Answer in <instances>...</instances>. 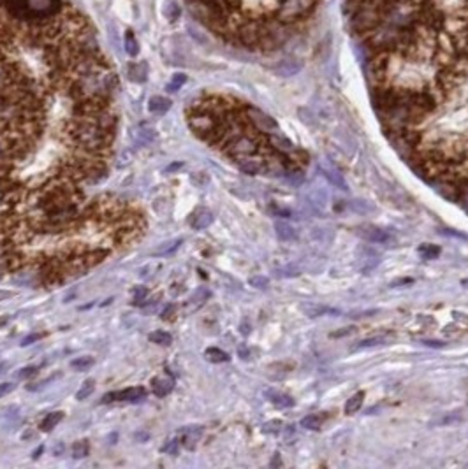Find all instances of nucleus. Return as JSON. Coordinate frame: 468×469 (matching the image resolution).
Here are the masks:
<instances>
[{
	"label": "nucleus",
	"instance_id": "obj_32",
	"mask_svg": "<svg viewBox=\"0 0 468 469\" xmlns=\"http://www.w3.org/2000/svg\"><path fill=\"white\" fill-rule=\"evenodd\" d=\"M178 445H180V441L169 439L168 443L162 447V452H168V454H176V452H178Z\"/></svg>",
	"mask_w": 468,
	"mask_h": 469
},
{
	"label": "nucleus",
	"instance_id": "obj_29",
	"mask_svg": "<svg viewBox=\"0 0 468 469\" xmlns=\"http://www.w3.org/2000/svg\"><path fill=\"white\" fill-rule=\"evenodd\" d=\"M208 297H209V292H208V290H206V288H199V290H197V292L192 295V299H190V304H196V303H197V304H203L204 301L208 299Z\"/></svg>",
	"mask_w": 468,
	"mask_h": 469
},
{
	"label": "nucleus",
	"instance_id": "obj_21",
	"mask_svg": "<svg viewBox=\"0 0 468 469\" xmlns=\"http://www.w3.org/2000/svg\"><path fill=\"white\" fill-rule=\"evenodd\" d=\"M93 357L86 355V357H78V359H74L73 362H71V367L76 369V371H86V369H90L93 365Z\"/></svg>",
	"mask_w": 468,
	"mask_h": 469
},
{
	"label": "nucleus",
	"instance_id": "obj_19",
	"mask_svg": "<svg viewBox=\"0 0 468 469\" xmlns=\"http://www.w3.org/2000/svg\"><path fill=\"white\" fill-rule=\"evenodd\" d=\"M204 357L209 360V362H215V364L227 362V360H229V355L224 352V350H220V348H208L204 352Z\"/></svg>",
	"mask_w": 468,
	"mask_h": 469
},
{
	"label": "nucleus",
	"instance_id": "obj_8",
	"mask_svg": "<svg viewBox=\"0 0 468 469\" xmlns=\"http://www.w3.org/2000/svg\"><path fill=\"white\" fill-rule=\"evenodd\" d=\"M212 224H213V213L208 211V209H199V211L192 216V221H190L192 229H196V230H203L206 227H209Z\"/></svg>",
	"mask_w": 468,
	"mask_h": 469
},
{
	"label": "nucleus",
	"instance_id": "obj_23",
	"mask_svg": "<svg viewBox=\"0 0 468 469\" xmlns=\"http://www.w3.org/2000/svg\"><path fill=\"white\" fill-rule=\"evenodd\" d=\"M125 50L130 57H136V55L139 53V44H137V41H136V37H134L132 32H127L125 34Z\"/></svg>",
	"mask_w": 468,
	"mask_h": 469
},
{
	"label": "nucleus",
	"instance_id": "obj_17",
	"mask_svg": "<svg viewBox=\"0 0 468 469\" xmlns=\"http://www.w3.org/2000/svg\"><path fill=\"white\" fill-rule=\"evenodd\" d=\"M129 78L132 81L143 83L146 79V65L145 63H130L129 65Z\"/></svg>",
	"mask_w": 468,
	"mask_h": 469
},
{
	"label": "nucleus",
	"instance_id": "obj_31",
	"mask_svg": "<svg viewBox=\"0 0 468 469\" xmlns=\"http://www.w3.org/2000/svg\"><path fill=\"white\" fill-rule=\"evenodd\" d=\"M250 285H252V287H255V288H266V287H268V278L253 276V278H250Z\"/></svg>",
	"mask_w": 468,
	"mask_h": 469
},
{
	"label": "nucleus",
	"instance_id": "obj_6",
	"mask_svg": "<svg viewBox=\"0 0 468 469\" xmlns=\"http://www.w3.org/2000/svg\"><path fill=\"white\" fill-rule=\"evenodd\" d=\"M150 385H152V390L155 396L164 397L168 393H171V390L174 388V380L171 376H155V378L150 381Z\"/></svg>",
	"mask_w": 468,
	"mask_h": 469
},
{
	"label": "nucleus",
	"instance_id": "obj_38",
	"mask_svg": "<svg viewBox=\"0 0 468 469\" xmlns=\"http://www.w3.org/2000/svg\"><path fill=\"white\" fill-rule=\"evenodd\" d=\"M424 344H428V347H433V348L443 347V343H438V341H424Z\"/></svg>",
	"mask_w": 468,
	"mask_h": 469
},
{
	"label": "nucleus",
	"instance_id": "obj_15",
	"mask_svg": "<svg viewBox=\"0 0 468 469\" xmlns=\"http://www.w3.org/2000/svg\"><path fill=\"white\" fill-rule=\"evenodd\" d=\"M62 418H63V413H62V411H53V413H48V415H46V418L41 422V429H42V431H44V432H50L51 429H53V427H57V425L62 422Z\"/></svg>",
	"mask_w": 468,
	"mask_h": 469
},
{
	"label": "nucleus",
	"instance_id": "obj_43",
	"mask_svg": "<svg viewBox=\"0 0 468 469\" xmlns=\"http://www.w3.org/2000/svg\"><path fill=\"white\" fill-rule=\"evenodd\" d=\"M463 285H468V281H463Z\"/></svg>",
	"mask_w": 468,
	"mask_h": 469
},
{
	"label": "nucleus",
	"instance_id": "obj_16",
	"mask_svg": "<svg viewBox=\"0 0 468 469\" xmlns=\"http://www.w3.org/2000/svg\"><path fill=\"white\" fill-rule=\"evenodd\" d=\"M320 170H322V174L327 178L329 181L333 183V185H336V186H342L343 190H347V185H345V181H343L342 174H340L336 169H333V167H320Z\"/></svg>",
	"mask_w": 468,
	"mask_h": 469
},
{
	"label": "nucleus",
	"instance_id": "obj_12",
	"mask_svg": "<svg viewBox=\"0 0 468 469\" xmlns=\"http://www.w3.org/2000/svg\"><path fill=\"white\" fill-rule=\"evenodd\" d=\"M324 420H326V415H308L301 420V427L308 429V431H319Z\"/></svg>",
	"mask_w": 468,
	"mask_h": 469
},
{
	"label": "nucleus",
	"instance_id": "obj_34",
	"mask_svg": "<svg viewBox=\"0 0 468 469\" xmlns=\"http://www.w3.org/2000/svg\"><path fill=\"white\" fill-rule=\"evenodd\" d=\"M13 388H14L13 383H0V397L7 396V393L13 390Z\"/></svg>",
	"mask_w": 468,
	"mask_h": 469
},
{
	"label": "nucleus",
	"instance_id": "obj_30",
	"mask_svg": "<svg viewBox=\"0 0 468 469\" xmlns=\"http://www.w3.org/2000/svg\"><path fill=\"white\" fill-rule=\"evenodd\" d=\"M146 297H148V290H146L145 287L136 288V292H134V304H136V306H141L143 301H145Z\"/></svg>",
	"mask_w": 468,
	"mask_h": 469
},
{
	"label": "nucleus",
	"instance_id": "obj_36",
	"mask_svg": "<svg viewBox=\"0 0 468 469\" xmlns=\"http://www.w3.org/2000/svg\"><path fill=\"white\" fill-rule=\"evenodd\" d=\"M6 158H9L7 157V152H6V146H4V142L0 141V164H4V160Z\"/></svg>",
	"mask_w": 468,
	"mask_h": 469
},
{
	"label": "nucleus",
	"instance_id": "obj_28",
	"mask_svg": "<svg viewBox=\"0 0 468 469\" xmlns=\"http://www.w3.org/2000/svg\"><path fill=\"white\" fill-rule=\"evenodd\" d=\"M384 341H386V337H384V336H375V337H370V339H364V341H361V343L358 344V348L379 347V344H382Z\"/></svg>",
	"mask_w": 468,
	"mask_h": 469
},
{
	"label": "nucleus",
	"instance_id": "obj_2",
	"mask_svg": "<svg viewBox=\"0 0 468 469\" xmlns=\"http://www.w3.org/2000/svg\"><path fill=\"white\" fill-rule=\"evenodd\" d=\"M236 164L247 174H263L268 170V160H266L264 155H253V157L238 158Z\"/></svg>",
	"mask_w": 468,
	"mask_h": 469
},
{
	"label": "nucleus",
	"instance_id": "obj_20",
	"mask_svg": "<svg viewBox=\"0 0 468 469\" xmlns=\"http://www.w3.org/2000/svg\"><path fill=\"white\" fill-rule=\"evenodd\" d=\"M148 339L153 341V343H157V344H162V347H168V344H171L173 336L166 331H155V332L150 334Z\"/></svg>",
	"mask_w": 468,
	"mask_h": 469
},
{
	"label": "nucleus",
	"instance_id": "obj_35",
	"mask_svg": "<svg viewBox=\"0 0 468 469\" xmlns=\"http://www.w3.org/2000/svg\"><path fill=\"white\" fill-rule=\"evenodd\" d=\"M174 306H168V308L164 309V313H162V320H171L173 318V313H174Z\"/></svg>",
	"mask_w": 468,
	"mask_h": 469
},
{
	"label": "nucleus",
	"instance_id": "obj_42",
	"mask_svg": "<svg viewBox=\"0 0 468 469\" xmlns=\"http://www.w3.org/2000/svg\"><path fill=\"white\" fill-rule=\"evenodd\" d=\"M2 201H4V192L0 190V202H2Z\"/></svg>",
	"mask_w": 468,
	"mask_h": 469
},
{
	"label": "nucleus",
	"instance_id": "obj_4",
	"mask_svg": "<svg viewBox=\"0 0 468 469\" xmlns=\"http://www.w3.org/2000/svg\"><path fill=\"white\" fill-rule=\"evenodd\" d=\"M356 232H358V236H361L363 239L371 241V242H387L391 239V236L386 230L373 227V225H359V227L356 229Z\"/></svg>",
	"mask_w": 468,
	"mask_h": 469
},
{
	"label": "nucleus",
	"instance_id": "obj_39",
	"mask_svg": "<svg viewBox=\"0 0 468 469\" xmlns=\"http://www.w3.org/2000/svg\"><path fill=\"white\" fill-rule=\"evenodd\" d=\"M13 295L11 292H7V290H0V301H6V299H9V297Z\"/></svg>",
	"mask_w": 468,
	"mask_h": 469
},
{
	"label": "nucleus",
	"instance_id": "obj_3",
	"mask_svg": "<svg viewBox=\"0 0 468 469\" xmlns=\"http://www.w3.org/2000/svg\"><path fill=\"white\" fill-rule=\"evenodd\" d=\"M145 396H146V392L143 387H132V388H127V390L106 393V396L102 397V403H111V401H127V403H136V401H141Z\"/></svg>",
	"mask_w": 468,
	"mask_h": 469
},
{
	"label": "nucleus",
	"instance_id": "obj_33",
	"mask_svg": "<svg viewBox=\"0 0 468 469\" xmlns=\"http://www.w3.org/2000/svg\"><path fill=\"white\" fill-rule=\"evenodd\" d=\"M42 337V334H29L27 337H23V341H21V347H29V344H34L35 341H39Z\"/></svg>",
	"mask_w": 468,
	"mask_h": 469
},
{
	"label": "nucleus",
	"instance_id": "obj_22",
	"mask_svg": "<svg viewBox=\"0 0 468 469\" xmlns=\"http://www.w3.org/2000/svg\"><path fill=\"white\" fill-rule=\"evenodd\" d=\"M93 390H95V380H86L85 383L81 385V388L76 392V399L78 401H83V399H86L88 396H92L93 393Z\"/></svg>",
	"mask_w": 468,
	"mask_h": 469
},
{
	"label": "nucleus",
	"instance_id": "obj_24",
	"mask_svg": "<svg viewBox=\"0 0 468 469\" xmlns=\"http://www.w3.org/2000/svg\"><path fill=\"white\" fill-rule=\"evenodd\" d=\"M419 255L423 258H437L440 255V248L435 244H421L419 246Z\"/></svg>",
	"mask_w": 468,
	"mask_h": 469
},
{
	"label": "nucleus",
	"instance_id": "obj_13",
	"mask_svg": "<svg viewBox=\"0 0 468 469\" xmlns=\"http://www.w3.org/2000/svg\"><path fill=\"white\" fill-rule=\"evenodd\" d=\"M301 309H303V313L307 316H320V315H326V313H336L335 309L327 308V306H319V304H303L301 306Z\"/></svg>",
	"mask_w": 468,
	"mask_h": 469
},
{
	"label": "nucleus",
	"instance_id": "obj_41",
	"mask_svg": "<svg viewBox=\"0 0 468 469\" xmlns=\"http://www.w3.org/2000/svg\"><path fill=\"white\" fill-rule=\"evenodd\" d=\"M6 367H7V364H6V362H2V364H0V375H2V373H4V369H6Z\"/></svg>",
	"mask_w": 468,
	"mask_h": 469
},
{
	"label": "nucleus",
	"instance_id": "obj_37",
	"mask_svg": "<svg viewBox=\"0 0 468 469\" xmlns=\"http://www.w3.org/2000/svg\"><path fill=\"white\" fill-rule=\"evenodd\" d=\"M276 424H278V422H269V424H266V425H264V431H266V432H276V431H278V427H275Z\"/></svg>",
	"mask_w": 468,
	"mask_h": 469
},
{
	"label": "nucleus",
	"instance_id": "obj_14",
	"mask_svg": "<svg viewBox=\"0 0 468 469\" xmlns=\"http://www.w3.org/2000/svg\"><path fill=\"white\" fill-rule=\"evenodd\" d=\"M275 229H276V236H278L282 241H292V239H296V230L292 229L289 224H285V221H276V224H275Z\"/></svg>",
	"mask_w": 468,
	"mask_h": 469
},
{
	"label": "nucleus",
	"instance_id": "obj_40",
	"mask_svg": "<svg viewBox=\"0 0 468 469\" xmlns=\"http://www.w3.org/2000/svg\"><path fill=\"white\" fill-rule=\"evenodd\" d=\"M42 450H44V448H42V447H39V448H37V450H35V452H34V455H32V457H34V459H37V457L42 454Z\"/></svg>",
	"mask_w": 468,
	"mask_h": 469
},
{
	"label": "nucleus",
	"instance_id": "obj_10",
	"mask_svg": "<svg viewBox=\"0 0 468 469\" xmlns=\"http://www.w3.org/2000/svg\"><path fill=\"white\" fill-rule=\"evenodd\" d=\"M169 107H171V101L166 98V97H158V95L157 97H152L148 102L150 113H155V114H164Z\"/></svg>",
	"mask_w": 468,
	"mask_h": 469
},
{
	"label": "nucleus",
	"instance_id": "obj_9",
	"mask_svg": "<svg viewBox=\"0 0 468 469\" xmlns=\"http://www.w3.org/2000/svg\"><path fill=\"white\" fill-rule=\"evenodd\" d=\"M266 397L271 401L275 406L278 408H292L294 406V399L287 393H282L278 390H266Z\"/></svg>",
	"mask_w": 468,
	"mask_h": 469
},
{
	"label": "nucleus",
	"instance_id": "obj_11",
	"mask_svg": "<svg viewBox=\"0 0 468 469\" xmlns=\"http://www.w3.org/2000/svg\"><path fill=\"white\" fill-rule=\"evenodd\" d=\"M181 244V239H171V241H166L162 244H158L155 250H153V255L155 257H166V255H171L173 252H176L178 246Z\"/></svg>",
	"mask_w": 468,
	"mask_h": 469
},
{
	"label": "nucleus",
	"instance_id": "obj_7",
	"mask_svg": "<svg viewBox=\"0 0 468 469\" xmlns=\"http://www.w3.org/2000/svg\"><path fill=\"white\" fill-rule=\"evenodd\" d=\"M155 137H157L155 129H153V127H150V125L137 127V130L134 132V139H136V142H137V144H141V146H146V144H150V142H153V141H155Z\"/></svg>",
	"mask_w": 468,
	"mask_h": 469
},
{
	"label": "nucleus",
	"instance_id": "obj_27",
	"mask_svg": "<svg viewBox=\"0 0 468 469\" xmlns=\"http://www.w3.org/2000/svg\"><path fill=\"white\" fill-rule=\"evenodd\" d=\"M39 371V367H35V365H29V367H23L19 369L18 373H16V378L18 380H25V378H30V376H35Z\"/></svg>",
	"mask_w": 468,
	"mask_h": 469
},
{
	"label": "nucleus",
	"instance_id": "obj_18",
	"mask_svg": "<svg viewBox=\"0 0 468 469\" xmlns=\"http://www.w3.org/2000/svg\"><path fill=\"white\" fill-rule=\"evenodd\" d=\"M363 399H364V393L356 392L354 396L347 401V404H345V413H347V415H352V413L359 411L361 406H363Z\"/></svg>",
	"mask_w": 468,
	"mask_h": 469
},
{
	"label": "nucleus",
	"instance_id": "obj_5",
	"mask_svg": "<svg viewBox=\"0 0 468 469\" xmlns=\"http://www.w3.org/2000/svg\"><path fill=\"white\" fill-rule=\"evenodd\" d=\"M201 436H203V427H201V425H189V427H183L180 431V443L183 445L185 448L192 450V448H196Z\"/></svg>",
	"mask_w": 468,
	"mask_h": 469
},
{
	"label": "nucleus",
	"instance_id": "obj_1",
	"mask_svg": "<svg viewBox=\"0 0 468 469\" xmlns=\"http://www.w3.org/2000/svg\"><path fill=\"white\" fill-rule=\"evenodd\" d=\"M194 18L224 42L276 51L308 29L322 0H185Z\"/></svg>",
	"mask_w": 468,
	"mask_h": 469
},
{
	"label": "nucleus",
	"instance_id": "obj_25",
	"mask_svg": "<svg viewBox=\"0 0 468 469\" xmlns=\"http://www.w3.org/2000/svg\"><path fill=\"white\" fill-rule=\"evenodd\" d=\"M88 455V443L86 441H76L73 445V457L74 459H83Z\"/></svg>",
	"mask_w": 468,
	"mask_h": 469
},
{
	"label": "nucleus",
	"instance_id": "obj_26",
	"mask_svg": "<svg viewBox=\"0 0 468 469\" xmlns=\"http://www.w3.org/2000/svg\"><path fill=\"white\" fill-rule=\"evenodd\" d=\"M185 81H187L185 74H174L173 79L169 81V85H168V91H176V90H180L181 86H183Z\"/></svg>",
	"mask_w": 468,
	"mask_h": 469
}]
</instances>
